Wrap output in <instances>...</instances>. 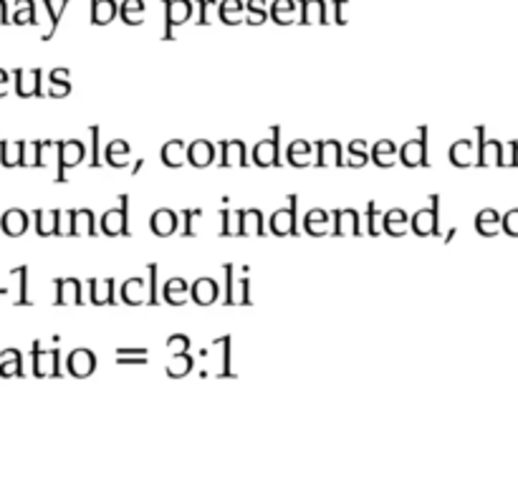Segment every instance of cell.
Instances as JSON below:
<instances>
[{
    "label": "cell",
    "mask_w": 518,
    "mask_h": 485,
    "mask_svg": "<svg viewBox=\"0 0 518 485\" xmlns=\"http://www.w3.org/2000/svg\"><path fill=\"white\" fill-rule=\"evenodd\" d=\"M286 160H288V165H294V167H306L308 162H311V142H303V139L291 142L286 149Z\"/></svg>",
    "instance_id": "28"
},
{
    "label": "cell",
    "mask_w": 518,
    "mask_h": 485,
    "mask_svg": "<svg viewBox=\"0 0 518 485\" xmlns=\"http://www.w3.org/2000/svg\"><path fill=\"white\" fill-rule=\"evenodd\" d=\"M160 157L165 167L177 170V167H183L185 162H187V147H185V142H180V139H169L160 149Z\"/></svg>",
    "instance_id": "15"
},
{
    "label": "cell",
    "mask_w": 518,
    "mask_h": 485,
    "mask_svg": "<svg viewBox=\"0 0 518 485\" xmlns=\"http://www.w3.org/2000/svg\"><path fill=\"white\" fill-rule=\"evenodd\" d=\"M220 236L223 238H235L240 236V210H223L220 213Z\"/></svg>",
    "instance_id": "33"
},
{
    "label": "cell",
    "mask_w": 518,
    "mask_h": 485,
    "mask_svg": "<svg viewBox=\"0 0 518 485\" xmlns=\"http://www.w3.org/2000/svg\"><path fill=\"white\" fill-rule=\"evenodd\" d=\"M177 225H180V222H177V215L167 208L154 210L152 217H149V228H152V233L157 238H169L177 230Z\"/></svg>",
    "instance_id": "13"
},
{
    "label": "cell",
    "mask_w": 518,
    "mask_h": 485,
    "mask_svg": "<svg viewBox=\"0 0 518 485\" xmlns=\"http://www.w3.org/2000/svg\"><path fill=\"white\" fill-rule=\"evenodd\" d=\"M97 367V359L89 349H76V352L69 356V372L74 377H89Z\"/></svg>",
    "instance_id": "18"
},
{
    "label": "cell",
    "mask_w": 518,
    "mask_h": 485,
    "mask_svg": "<svg viewBox=\"0 0 518 485\" xmlns=\"http://www.w3.org/2000/svg\"><path fill=\"white\" fill-rule=\"evenodd\" d=\"M346 3H349V0H336L334 3V8H336L334 21L339 23V26H344V23L349 21V18H346Z\"/></svg>",
    "instance_id": "53"
},
{
    "label": "cell",
    "mask_w": 518,
    "mask_h": 485,
    "mask_svg": "<svg viewBox=\"0 0 518 485\" xmlns=\"http://www.w3.org/2000/svg\"><path fill=\"white\" fill-rule=\"evenodd\" d=\"M245 23L248 26H260V23L268 21V10H266V0H248V6H245Z\"/></svg>",
    "instance_id": "36"
},
{
    "label": "cell",
    "mask_w": 518,
    "mask_h": 485,
    "mask_svg": "<svg viewBox=\"0 0 518 485\" xmlns=\"http://www.w3.org/2000/svg\"><path fill=\"white\" fill-rule=\"evenodd\" d=\"M331 228H334V220H331V215L326 210L316 208V210H308L306 215H303V230H306L311 238L329 236Z\"/></svg>",
    "instance_id": "9"
},
{
    "label": "cell",
    "mask_w": 518,
    "mask_h": 485,
    "mask_svg": "<svg viewBox=\"0 0 518 485\" xmlns=\"http://www.w3.org/2000/svg\"><path fill=\"white\" fill-rule=\"evenodd\" d=\"M301 23L303 26L326 23V3H324V0H303L301 3Z\"/></svg>",
    "instance_id": "27"
},
{
    "label": "cell",
    "mask_w": 518,
    "mask_h": 485,
    "mask_svg": "<svg viewBox=\"0 0 518 485\" xmlns=\"http://www.w3.org/2000/svg\"><path fill=\"white\" fill-rule=\"evenodd\" d=\"M476 228L481 236H496L498 233V215L493 213V210H483V213L476 217Z\"/></svg>",
    "instance_id": "38"
},
{
    "label": "cell",
    "mask_w": 518,
    "mask_h": 485,
    "mask_svg": "<svg viewBox=\"0 0 518 485\" xmlns=\"http://www.w3.org/2000/svg\"><path fill=\"white\" fill-rule=\"evenodd\" d=\"M365 220H367V236H371V238L382 236V230H385V215L379 213L374 202H369V205H367Z\"/></svg>",
    "instance_id": "34"
},
{
    "label": "cell",
    "mask_w": 518,
    "mask_h": 485,
    "mask_svg": "<svg viewBox=\"0 0 518 485\" xmlns=\"http://www.w3.org/2000/svg\"><path fill=\"white\" fill-rule=\"evenodd\" d=\"M187 293H190V286L185 283L183 278H169L167 283L162 286V298H165V304H169V306H183Z\"/></svg>",
    "instance_id": "21"
},
{
    "label": "cell",
    "mask_w": 518,
    "mask_h": 485,
    "mask_svg": "<svg viewBox=\"0 0 518 485\" xmlns=\"http://www.w3.org/2000/svg\"><path fill=\"white\" fill-rule=\"evenodd\" d=\"M56 361H58V352L35 354V372L38 375H53L56 372Z\"/></svg>",
    "instance_id": "43"
},
{
    "label": "cell",
    "mask_w": 518,
    "mask_h": 485,
    "mask_svg": "<svg viewBox=\"0 0 518 485\" xmlns=\"http://www.w3.org/2000/svg\"><path fill=\"white\" fill-rule=\"evenodd\" d=\"M21 83H18V94L21 97H31L38 91V81H41V74L38 71H31V74H18Z\"/></svg>",
    "instance_id": "44"
},
{
    "label": "cell",
    "mask_w": 518,
    "mask_h": 485,
    "mask_svg": "<svg viewBox=\"0 0 518 485\" xmlns=\"http://www.w3.org/2000/svg\"><path fill=\"white\" fill-rule=\"evenodd\" d=\"M92 286V304L97 306H112L114 304V278H104V281H89Z\"/></svg>",
    "instance_id": "24"
},
{
    "label": "cell",
    "mask_w": 518,
    "mask_h": 485,
    "mask_svg": "<svg viewBox=\"0 0 518 485\" xmlns=\"http://www.w3.org/2000/svg\"><path fill=\"white\" fill-rule=\"evenodd\" d=\"M35 225H38V233L41 236H51L58 230V220H61V213H38L35 215Z\"/></svg>",
    "instance_id": "41"
},
{
    "label": "cell",
    "mask_w": 518,
    "mask_h": 485,
    "mask_svg": "<svg viewBox=\"0 0 518 485\" xmlns=\"http://www.w3.org/2000/svg\"><path fill=\"white\" fill-rule=\"evenodd\" d=\"M316 165L319 167H339L342 165V145L336 139L319 142L316 147Z\"/></svg>",
    "instance_id": "16"
},
{
    "label": "cell",
    "mask_w": 518,
    "mask_h": 485,
    "mask_svg": "<svg viewBox=\"0 0 518 485\" xmlns=\"http://www.w3.org/2000/svg\"><path fill=\"white\" fill-rule=\"evenodd\" d=\"M220 341V347H223V372L220 375L223 377H231V336H223Z\"/></svg>",
    "instance_id": "51"
},
{
    "label": "cell",
    "mask_w": 518,
    "mask_h": 485,
    "mask_svg": "<svg viewBox=\"0 0 518 485\" xmlns=\"http://www.w3.org/2000/svg\"><path fill=\"white\" fill-rule=\"evenodd\" d=\"M147 286L142 278H126L124 283H122L119 288V296L122 301H124L126 306H140L144 304V291H147Z\"/></svg>",
    "instance_id": "19"
},
{
    "label": "cell",
    "mask_w": 518,
    "mask_h": 485,
    "mask_svg": "<svg viewBox=\"0 0 518 485\" xmlns=\"http://www.w3.org/2000/svg\"><path fill=\"white\" fill-rule=\"evenodd\" d=\"M399 162L405 167H427V126H420V137L410 139L399 149Z\"/></svg>",
    "instance_id": "6"
},
{
    "label": "cell",
    "mask_w": 518,
    "mask_h": 485,
    "mask_svg": "<svg viewBox=\"0 0 518 485\" xmlns=\"http://www.w3.org/2000/svg\"><path fill=\"white\" fill-rule=\"evenodd\" d=\"M71 91L69 81H58V83H51V97H66Z\"/></svg>",
    "instance_id": "54"
},
{
    "label": "cell",
    "mask_w": 518,
    "mask_h": 485,
    "mask_svg": "<svg viewBox=\"0 0 518 485\" xmlns=\"http://www.w3.org/2000/svg\"><path fill=\"white\" fill-rule=\"evenodd\" d=\"M76 236H97L92 210H78L76 213Z\"/></svg>",
    "instance_id": "42"
},
{
    "label": "cell",
    "mask_w": 518,
    "mask_h": 485,
    "mask_svg": "<svg viewBox=\"0 0 518 485\" xmlns=\"http://www.w3.org/2000/svg\"><path fill=\"white\" fill-rule=\"evenodd\" d=\"M223 273H225V298L223 304L225 306H251V281L248 278H235V268L231 263L223 265Z\"/></svg>",
    "instance_id": "2"
},
{
    "label": "cell",
    "mask_w": 518,
    "mask_h": 485,
    "mask_svg": "<svg viewBox=\"0 0 518 485\" xmlns=\"http://www.w3.org/2000/svg\"><path fill=\"white\" fill-rule=\"evenodd\" d=\"M243 167L245 162V142L240 139H228L220 142V167Z\"/></svg>",
    "instance_id": "14"
},
{
    "label": "cell",
    "mask_w": 518,
    "mask_h": 485,
    "mask_svg": "<svg viewBox=\"0 0 518 485\" xmlns=\"http://www.w3.org/2000/svg\"><path fill=\"white\" fill-rule=\"evenodd\" d=\"M296 208H299V197L296 195H288V205L286 208L276 210L268 225H271V233L278 238L286 236H299V228H296Z\"/></svg>",
    "instance_id": "3"
},
{
    "label": "cell",
    "mask_w": 518,
    "mask_h": 485,
    "mask_svg": "<svg viewBox=\"0 0 518 485\" xmlns=\"http://www.w3.org/2000/svg\"><path fill=\"white\" fill-rule=\"evenodd\" d=\"M407 228H410V217H407L405 210H387L385 213V233L392 238H402L407 233Z\"/></svg>",
    "instance_id": "22"
},
{
    "label": "cell",
    "mask_w": 518,
    "mask_h": 485,
    "mask_svg": "<svg viewBox=\"0 0 518 485\" xmlns=\"http://www.w3.org/2000/svg\"><path fill=\"white\" fill-rule=\"evenodd\" d=\"M220 15V3L217 0H200V26H210L212 15Z\"/></svg>",
    "instance_id": "47"
},
{
    "label": "cell",
    "mask_w": 518,
    "mask_h": 485,
    "mask_svg": "<svg viewBox=\"0 0 518 485\" xmlns=\"http://www.w3.org/2000/svg\"><path fill=\"white\" fill-rule=\"evenodd\" d=\"M263 213L256 208L240 210V236L243 238H256L263 236Z\"/></svg>",
    "instance_id": "17"
},
{
    "label": "cell",
    "mask_w": 518,
    "mask_h": 485,
    "mask_svg": "<svg viewBox=\"0 0 518 485\" xmlns=\"http://www.w3.org/2000/svg\"><path fill=\"white\" fill-rule=\"evenodd\" d=\"M223 13H245V6L240 0H223L220 3V15Z\"/></svg>",
    "instance_id": "52"
},
{
    "label": "cell",
    "mask_w": 518,
    "mask_h": 485,
    "mask_svg": "<svg viewBox=\"0 0 518 485\" xmlns=\"http://www.w3.org/2000/svg\"><path fill=\"white\" fill-rule=\"evenodd\" d=\"M217 296H220V286H217L215 278H197L195 283H192V288H190V298L195 301L197 306H210L217 301Z\"/></svg>",
    "instance_id": "10"
},
{
    "label": "cell",
    "mask_w": 518,
    "mask_h": 485,
    "mask_svg": "<svg viewBox=\"0 0 518 485\" xmlns=\"http://www.w3.org/2000/svg\"><path fill=\"white\" fill-rule=\"evenodd\" d=\"M126 208H129V197L122 195L119 208H114L101 215V230H104L109 238H114V236L129 238V215H126Z\"/></svg>",
    "instance_id": "4"
},
{
    "label": "cell",
    "mask_w": 518,
    "mask_h": 485,
    "mask_svg": "<svg viewBox=\"0 0 518 485\" xmlns=\"http://www.w3.org/2000/svg\"><path fill=\"white\" fill-rule=\"evenodd\" d=\"M58 236H76V210H69V213H61V220H58Z\"/></svg>",
    "instance_id": "49"
},
{
    "label": "cell",
    "mask_w": 518,
    "mask_h": 485,
    "mask_svg": "<svg viewBox=\"0 0 518 485\" xmlns=\"http://www.w3.org/2000/svg\"><path fill=\"white\" fill-rule=\"evenodd\" d=\"M294 15H296L294 0H276L274 6H271V21H276L278 26L294 23Z\"/></svg>",
    "instance_id": "30"
},
{
    "label": "cell",
    "mask_w": 518,
    "mask_h": 485,
    "mask_svg": "<svg viewBox=\"0 0 518 485\" xmlns=\"http://www.w3.org/2000/svg\"><path fill=\"white\" fill-rule=\"evenodd\" d=\"M119 15L126 26H142V21H144V0H124L119 6Z\"/></svg>",
    "instance_id": "29"
},
{
    "label": "cell",
    "mask_w": 518,
    "mask_h": 485,
    "mask_svg": "<svg viewBox=\"0 0 518 485\" xmlns=\"http://www.w3.org/2000/svg\"><path fill=\"white\" fill-rule=\"evenodd\" d=\"M165 23H167V28H165V41H175V31L177 26H185V23L190 21V15H192V3L190 0H165Z\"/></svg>",
    "instance_id": "5"
},
{
    "label": "cell",
    "mask_w": 518,
    "mask_h": 485,
    "mask_svg": "<svg viewBox=\"0 0 518 485\" xmlns=\"http://www.w3.org/2000/svg\"><path fill=\"white\" fill-rule=\"evenodd\" d=\"M203 217V210L192 208V210H183V238H195L200 230H197V220Z\"/></svg>",
    "instance_id": "39"
},
{
    "label": "cell",
    "mask_w": 518,
    "mask_h": 485,
    "mask_svg": "<svg viewBox=\"0 0 518 485\" xmlns=\"http://www.w3.org/2000/svg\"><path fill=\"white\" fill-rule=\"evenodd\" d=\"M367 162H371L369 152H367V142L365 139H354L349 142V162H344L346 167H365Z\"/></svg>",
    "instance_id": "35"
},
{
    "label": "cell",
    "mask_w": 518,
    "mask_h": 485,
    "mask_svg": "<svg viewBox=\"0 0 518 485\" xmlns=\"http://www.w3.org/2000/svg\"><path fill=\"white\" fill-rule=\"evenodd\" d=\"M43 6H46V10H49V15H51V31H49V38H51V33L56 31L58 28V21H61V13H63V8L69 6V0H43Z\"/></svg>",
    "instance_id": "45"
},
{
    "label": "cell",
    "mask_w": 518,
    "mask_h": 485,
    "mask_svg": "<svg viewBox=\"0 0 518 485\" xmlns=\"http://www.w3.org/2000/svg\"><path fill=\"white\" fill-rule=\"evenodd\" d=\"M437 213H440V195H430V205L417 210V213L410 217V230H412L417 238L440 236V228H437Z\"/></svg>",
    "instance_id": "1"
},
{
    "label": "cell",
    "mask_w": 518,
    "mask_h": 485,
    "mask_svg": "<svg viewBox=\"0 0 518 485\" xmlns=\"http://www.w3.org/2000/svg\"><path fill=\"white\" fill-rule=\"evenodd\" d=\"M331 220H334L331 236H336V238L362 236V220H359L357 210H334V213H331Z\"/></svg>",
    "instance_id": "8"
},
{
    "label": "cell",
    "mask_w": 518,
    "mask_h": 485,
    "mask_svg": "<svg viewBox=\"0 0 518 485\" xmlns=\"http://www.w3.org/2000/svg\"><path fill=\"white\" fill-rule=\"evenodd\" d=\"M190 369H192V356H190V354H177L167 364V375L172 377V379H180V377L190 375Z\"/></svg>",
    "instance_id": "37"
},
{
    "label": "cell",
    "mask_w": 518,
    "mask_h": 485,
    "mask_svg": "<svg viewBox=\"0 0 518 485\" xmlns=\"http://www.w3.org/2000/svg\"><path fill=\"white\" fill-rule=\"evenodd\" d=\"M126 154H129V145H126L124 139H114V142H109V147H106L104 160L112 167H124Z\"/></svg>",
    "instance_id": "31"
},
{
    "label": "cell",
    "mask_w": 518,
    "mask_h": 485,
    "mask_svg": "<svg viewBox=\"0 0 518 485\" xmlns=\"http://www.w3.org/2000/svg\"><path fill=\"white\" fill-rule=\"evenodd\" d=\"M147 354L149 352L144 347L119 349V352H117V361H119V364H147Z\"/></svg>",
    "instance_id": "40"
},
{
    "label": "cell",
    "mask_w": 518,
    "mask_h": 485,
    "mask_svg": "<svg viewBox=\"0 0 518 485\" xmlns=\"http://www.w3.org/2000/svg\"><path fill=\"white\" fill-rule=\"evenodd\" d=\"M478 137H481V149H478V165H503V149L498 142H483V129H478Z\"/></svg>",
    "instance_id": "25"
},
{
    "label": "cell",
    "mask_w": 518,
    "mask_h": 485,
    "mask_svg": "<svg viewBox=\"0 0 518 485\" xmlns=\"http://www.w3.org/2000/svg\"><path fill=\"white\" fill-rule=\"evenodd\" d=\"M212 160H215V147H212V142H208V139H197V142H192V145L187 147V162L192 167H197V170L210 167Z\"/></svg>",
    "instance_id": "12"
},
{
    "label": "cell",
    "mask_w": 518,
    "mask_h": 485,
    "mask_svg": "<svg viewBox=\"0 0 518 485\" xmlns=\"http://www.w3.org/2000/svg\"><path fill=\"white\" fill-rule=\"evenodd\" d=\"M278 137H281V126L271 129V137L260 139L258 145L253 147V165L256 167H276L278 162Z\"/></svg>",
    "instance_id": "7"
},
{
    "label": "cell",
    "mask_w": 518,
    "mask_h": 485,
    "mask_svg": "<svg viewBox=\"0 0 518 485\" xmlns=\"http://www.w3.org/2000/svg\"><path fill=\"white\" fill-rule=\"evenodd\" d=\"M149 306H160V268L149 263Z\"/></svg>",
    "instance_id": "46"
},
{
    "label": "cell",
    "mask_w": 518,
    "mask_h": 485,
    "mask_svg": "<svg viewBox=\"0 0 518 485\" xmlns=\"http://www.w3.org/2000/svg\"><path fill=\"white\" fill-rule=\"evenodd\" d=\"M84 154H86V145L84 142H63L61 145V162H58V182H63V172L76 167L78 162H84Z\"/></svg>",
    "instance_id": "11"
},
{
    "label": "cell",
    "mask_w": 518,
    "mask_h": 485,
    "mask_svg": "<svg viewBox=\"0 0 518 485\" xmlns=\"http://www.w3.org/2000/svg\"><path fill=\"white\" fill-rule=\"evenodd\" d=\"M66 79H69V71H66V69H58V71H53V74H51V83L66 81Z\"/></svg>",
    "instance_id": "58"
},
{
    "label": "cell",
    "mask_w": 518,
    "mask_h": 485,
    "mask_svg": "<svg viewBox=\"0 0 518 485\" xmlns=\"http://www.w3.org/2000/svg\"><path fill=\"white\" fill-rule=\"evenodd\" d=\"M220 18H223L225 26H238L240 21H245V13H223Z\"/></svg>",
    "instance_id": "56"
},
{
    "label": "cell",
    "mask_w": 518,
    "mask_h": 485,
    "mask_svg": "<svg viewBox=\"0 0 518 485\" xmlns=\"http://www.w3.org/2000/svg\"><path fill=\"white\" fill-rule=\"evenodd\" d=\"M450 162L456 167H468V165H473V145L470 142H456V145L450 147Z\"/></svg>",
    "instance_id": "32"
},
{
    "label": "cell",
    "mask_w": 518,
    "mask_h": 485,
    "mask_svg": "<svg viewBox=\"0 0 518 485\" xmlns=\"http://www.w3.org/2000/svg\"><path fill=\"white\" fill-rule=\"evenodd\" d=\"M94 137V154H92V167H99V126H92Z\"/></svg>",
    "instance_id": "57"
},
{
    "label": "cell",
    "mask_w": 518,
    "mask_h": 485,
    "mask_svg": "<svg viewBox=\"0 0 518 485\" xmlns=\"http://www.w3.org/2000/svg\"><path fill=\"white\" fill-rule=\"evenodd\" d=\"M167 349L172 352V356H177V354H187L190 336H185V334H172V336L167 339Z\"/></svg>",
    "instance_id": "50"
},
{
    "label": "cell",
    "mask_w": 518,
    "mask_h": 485,
    "mask_svg": "<svg viewBox=\"0 0 518 485\" xmlns=\"http://www.w3.org/2000/svg\"><path fill=\"white\" fill-rule=\"evenodd\" d=\"M503 225H506V230H508V233H513V236H516V233H518V213H508V215H506V220H503Z\"/></svg>",
    "instance_id": "55"
},
{
    "label": "cell",
    "mask_w": 518,
    "mask_h": 485,
    "mask_svg": "<svg viewBox=\"0 0 518 485\" xmlns=\"http://www.w3.org/2000/svg\"><path fill=\"white\" fill-rule=\"evenodd\" d=\"M371 162L377 167H392L394 165V157H399L397 152V147H394L392 139H382V142H377V145L371 147V152H369Z\"/></svg>",
    "instance_id": "20"
},
{
    "label": "cell",
    "mask_w": 518,
    "mask_h": 485,
    "mask_svg": "<svg viewBox=\"0 0 518 485\" xmlns=\"http://www.w3.org/2000/svg\"><path fill=\"white\" fill-rule=\"evenodd\" d=\"M56 304H81V283L76 278H63L58 281V291H56Z\"/></svg>",
    "instance_id": "26"
},
{
    "label": "cell",
    "mask_w": 518,
    "mask_h": 485,
    "mask_svg": "<svg viewBox=\"0 0 518 485\" xmlns=\"http://www.w3.org/2000/svg\"><path fill=\"white\" fill-rule=\"evenodd\" d=\"M26 225H28V220H26L23 213H8L6 215V230L10 236H21L23 230H26Z\"/></svg>",
    "instance_id": "48"
},
{
    "label": "cell",
    "mask_w": 518,
    "mask_h": 485,
    "mask_svg": "<svg viewBox=\"0 0 518 485\" xmlns=\"http://www.w3.org/2000/svg\"><path fill=\"white\" fill-rule=\"evenodd\" d=\"M119 13V6L114 0H92V23L94 26H106Z\"/></svg>",
    "instance_id": "23"
}]
</instances>
